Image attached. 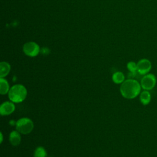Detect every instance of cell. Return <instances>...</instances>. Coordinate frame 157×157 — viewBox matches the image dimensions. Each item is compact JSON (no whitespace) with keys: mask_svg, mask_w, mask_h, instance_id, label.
Returning a JSON list of instances; mask_svg holds the SVG:
<instances>
[{"mask_svg":"<svg viewBox=\"0 0 157 157\" xmlns=\"http://www.w3.org/2000/svg\"><path fill=\"white\" fill-rule=\"evenodd\" d=\"M9 84L6 79L4 78H0V93L2 95L6 94L9 93Z\"/></svg>","mask_w":157,"mask_h":157,"instance_id":"11","label":"cell"},{"mask_svg":"<svg viewBox=\"0 0 157 157\" xmlns=\"http://www.w3.org/2000/svg\"><path fill=\"white\" fill-rule=\"evenodd\" d=\"M0 136H1V139H0V143L2 144V141H3V135H2V133L1 132H0Z\"/></svg>","mask_w":157,"mask_h":157,"instance_id":"15","label":"cell"},{"mask_svg":"<svg viewBox=\"0 0 157 157\" xmlns=\"http://www.w3.org/2000/svg\"><path fill=\"white\" fill-rule=\"evenodd\" d=\"M140 85L144 90H151L156 85V78L154 74H147L144 75L140 80Z\"/></svg>","mask_w":157,"mask_h":157,"instance_id":"4","label":"cell"},{"mask_svg":"<svg viewBox=\"0 0 157 157\" xmlns=\"http://www.w3.org/2000/svg\"><path fill=\"white\" fill-rule=\"evenodd\" d=\"M9 142L13 146H18L21 142L20 133L17 130L12 131L9 134Z\"/></svg>","mask_w":157,"mask_h":157,"instance_id":"8","label":"cell"},{"mask_svg":"<svg viewBox=\"0 0 157 157\" xmlns=\"http://www.w3.org/2000/svg\"><path fill=\"white\" fill-rule=\"evenodd\" d=\"M47 153L43 147H38L34 152V157H47Z\"/></svg>","mask_w":157,"mask_h":157,"instance_id":"13","label":"cell"},{"mask_svg":"<svg viewBox=\"0 0 157 157\" xmlns=\"http://www.w3.org/2000/svg\"><path fill=\"white\" fill-rule=\"evenodd\" d=\"M15 110V106L12 101H6L0 106V114L2 116L9 115L12 113Z\"/></svg>","mask_w":157,"mask_h":157,"instance_id":"7","label":"cell"},{"mask_svg":"<svg viewBox=\"0 0 157 157\" xmlns=\"http://www.w3.org/2000/svg\"><path fill=\"white\" fill-rule=\"evenodd\" d=\"M127 68L130 72L136 73L137 72V63L134 61H129L127 64Z\"/></svg>","mask_w":157,"mask_h":157,"instance_id":"14","label":"cell"},{"mask_svg":"<svg viewBox=\"0 0 157 157\" xmlns=\"http://www.w3.org/2000/svg\"><path fill=\"white\" fill-rule=\"evenodd\" d=\"M137 72L142 75L148 74L151 69V63L148 59H142L137 63Z\"/></svg>","mask_w":157,"mask_h":157,"instance_id":"6","label":"cell"},{"mask_svg":"<svg viewBox=\"0 0 157 157\" xmlns=\"http://www.w3.org/2000/svg\"><path fill=\"white\" fill-rule=\"evenodd\" d=\"M112 80L115 83H122L124 81V75L121 72H116L112 75Z\"/></svg>","mask_w":157,"mask_h":157,"instance_id":"12","label":"cell"},{"mask_svg":"<svg viewBox=\"0 0 157 157\" xmlns=\"http://www.w3.org/2000/svg\"><path fill=\"white\" fill-rule=\"evenodd\" d=\"M139 99H140V102L143 105H146L148 104L151 101V94L148 90L142 91L140 93Z\"/></svg>","mask_w":157,"mask_h":157,"instance_id":"10","label":"cell"},{"mask_svg":"<svg viewBox=\"0 0 157 157\" xmlns=\"http://www.w3.org/2000/svg\"><path fill=\"white\" fill-rule=\"evenodd\" d=\"M141 88L140 83L137 80L129 78L121 84L120 91L123 97L131 99L135 98L140 93Z\"/></svg>","mask_w":157,"mask_h":157,"instance_id":"1","label":"cell"},{"mask_svg":"<svg viewBox=\"0 0 157 157\" xmlns=\"http://www.w3.org/2000/svg\"><path fill=\"white\" fill-rule=\"evenodd\" d=\"M27 90L21 84L13 85L9 90L8 97L10 101L13 103H20L23 102L26 98Z\"/></svg>","mask_w":157,"mask_h":157,"instance_id":"2","label":"cell"},{"mask_svg":"<svg viewBox=\"0 0 157 157\" xmlns=\"http://www.w3.org/2000/svg\"><path fill=\"white\" fill-rule=\"evenodd\" d=\"M10 65L6 61H2L0 63V78H4L10 71Z\"/></svg>","mask_w":157,"mask_h":157,"instance_id":"9","label":"cell"},{"mask_svg":"<svg viewBox=\"0 0 157 157\" xmlns=\"http://www.w3.org/2000/svg\"><path fill=\"white\" fill-rule=\"evenodd\" d=\"M24 53L31 57L37 56L40 52V47L37 44L34 42H28L24 44L23 47Z\"/></svg>","mask_w":157,"mask_h":157,"instance_id":"5","label":"cell"},{"mask_svg":"<svg viewBox=\"0 0 157 157\" xmlns=\"http://www.w3.org/2000/svg\"><path fill=\"white\" fill-rule=\"evenodd\" d=\"M16 130L20 134H28L30 133L34 128V123L29 118L24 117L20 118L15 123Z\"/></svg>","mask_w":157,"mask_h":157,"instance_id":"3","label":"cell"}]
</instances>
